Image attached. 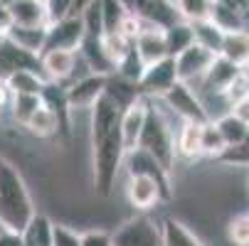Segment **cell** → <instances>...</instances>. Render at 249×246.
<instances>
[{"instance_id": "15", "label": "cell", "mask_w": 249, "mask_h": 246, "mask_svg": "<svg viewBox=\"0 0 249 246\" xmlns=\"http://www.w3.org/2000/svg\"><path fill=\"white\" fill-rule=\"evenodd\" d=\"M13 25L20 27H47L45 0H8Z\"/></svg>"}, {"instance_id": "35", "label": "cell", "mask_w": 249, "mask_h": 246, "mask_svg": "<svg viewBox=\"0 0 249 246\" xmlns=\"http://www.w3.org/2000/svg\"><path fill=\"white\" fill-rule=\"evenodd\" d=\"M178 15L185 22H195V20H207L210 10H212V0H175Z\"/></svg>"}, {"instance_id": "7", "label": "cell", "mask_w": 249, "mask_h": 246, "mask_svg": "<svg viewBox=\"0 0 249 246\" xmlns=\"http://www.w3.org/2000/svg\"><path fill=\"white\" fill-rule=\"evenodd\" d=\"M215 52H210L205 49L202 45L193 42L188 49H183L175 59V77L178 82H185V84H193V82H200L205 74H207V69L210 64L215 62Z\"/></svg>"}, {"instance_id": "43", "label": "cell", "mask_w": 249, "mask_h": 246, "mask_svg": "<svg viewBox=\"0 0 249 246\" xmlns=\"http://www.w3.org/2000/svg\"><path fill=\"white\" fill-rule=\"evenodd\" d=\"M79 246H114L111 234L104 231V229H91L79 234Z\"/></svg>"}, {"instance_id": "9", "label": "cell", "mask_w": 249, "mask_h": 246, "mask_svg": "<svg viewBox=\"0 0 249 246\" xmlns=\"http://www.w3.org/2000/svg\"><path fill=\"white\" fill-rule=\"evenodd\" d=\"M178 82L175 77V59L165 57L160 62H153L143 69V74L138 79V89L146 98H160L173 84Z\"/></svg>"}, {"instance_id": "2", "label": "cell", "mask_w": 249, "mask_h": 246, "mask_svg": "<svg viewBox=\"0 0 249 246\" xmlns=\"http://www.w3.org/2000/svg\"><path fill=\"white\" fill-rule=\"evenodd\" d=\"M35 217V202L30 197L22 172L0 155V224L5 231L22 234Z\"/></svg>"}, {"instance_id": "16", "label": "cell", "mask_w": 249, "mask_h": 246, "mask_svg": "<svg viewBox=\"0 0 249 246\" xmlns=\"http://www.w3.org/2000/svg\"><path fill=\"white\" fill-rule=\"evenodd\" d=\"M79 57L84 59V64L89 66L91 74H99V77H111L116 74V66L111 64V59L106 57L104 52V45H101V37H84L82 45H79Z\"/></svg>"}, {"instance_id": "1", "label": "cell", "mask_w": 249, "mask_h": 246, "mask_svg": "<svg viewBox=\"0 0 249 246\" xmlns=\"http://www.w3.org/2000/svg\"><path fill=\"white\" fill-rule=\"evenodd\" d=\"M91 111V165H94V187L101 197L114 192L116 178L124 167L126 148L121 138V109L101 94Z\"/></svg>"}, {"instance_id": "12", "label": "cell", "mask_w": 249, "mask_h": 246, "mask_svg": "<svg viewBox=\"0 0 249 246\" xmlns=\"http://www.w3.org/2000/svg\"><path fill=\"white\" fill-rule=\"evenodd\" d=\"M77 66V52L69 49H50L40 54V69L45 82H54V84H69Z\"/></svg>"}, {"instance_id": "22", "label": "cell", "mask_w": 249, "mask_h": 246, "mask_svg": "<svg viewBox=\"0 0 249 246\" xmlns=\"http://www.w3.org/2000/svg\"><path fill=\"white\" fill-rule=\"evenodd\" d=\"M45 32L47 27H20V25H13L8 30V40L13 45H18L20 49L25 52H32V54H42V47H45Z\"/></svg>"}, {"instance_id": "53", "label": "cell", "mask_w": 249, "mask_h": 246, "mask_svg": "<svg viewBox=\"0 0 249 246\" xmlns=\"http://www.w3.org/2000/svg\"><path fill=\"white\" fill-rule=\"evenodd\" d=\"M244 69H247V72H249V57H247V62H244Z\"/></svg>"}, {"instance_id": "45", "label": "cell", "mask_w": 249, "mask_h": 246, "mask_svg": "<svg viewBox=\"0 0 249 246\" xmlns=\"http://www.w3.org/2000/svg\"><path fill=\"white\" fill-rule=\"evenodd\" d=\"M13 27V15H10V8H8V3L5 0H0V32H5L8 34V30Z\"/></svg>"}, {"instance_id": "55", "label": "cell", "mask_w": 249, "mask_h": 246, "mask_svg": "<svg viewBox=\"0 0 249 246\" xmlns=\"http://www.w3.org/2000/svg\"><path fill=\"white\" fill-rule=\"evenodd\" d=\"M247 195H249V182H247Z\"/></svg>"}, {"instance_id": "19", "label": "cell", "mask_w": 249, "mask_h": 246, "mask_svg": "<svg viewBox=\"0 0 249 246\" xmlns=\"http://www.w3.org/2000/svg\"><path fill=\"white\" fill-rule=\"evenodd\" d=\"M200 143H202V123L183 121L180 131H178V138H175V153L188 158V160H195L202 155Z\"/></svg>"}, {"instance_id": "47", "label": "cell", "mask_w": 249, "mask_h": 246, "mask_svg": "<svg viewBox=\"0 0 249 246\" xmlns=\"http://www.w3.org/2000/svg\"><path fill=\"white\" fill-rule=\"evenodd\" d=\"M89 3H91V0H72V15H74V17H79V15H82V10H84Z\"/></svg>"}, {"instance_id": "36", "label": "cell", "mask_w": 249, "mask_h": 246, "mask_svg": "<svg viewBox=\"0 0 249 246\" xmlns=\"http://www.w3.org/2000/svg\"><path fill=\"white\" fill-rule=\"evenodd\" d=\"M143 69H146V64L141 62V57H138V52L131 47V52L119 62V66H116V77H121V79H126V82H133V84H138V79H141V74H143Z\"/></svg>"}, {"instance_id": "52", "label": "cell", "mask_w": 249, "mask_h": 246, "mask_svg": "<svg viewBox=\"0 0 249 246\" xmlns=\"http://www.w3.org/2000/svg\"><path fill=\"white\" fill-rule=\"evenodd\" d=\"M244 143H249V126H247V138H244Z\"/></svg>"}, {"instance_id": "10", "label": "cell", "mask_w": 249, "mask_h": 246, "mask_svg": "<svg viewBox=\"0 0 249 246\" xmlns=\"http://www.w3.org/2000/svg\"><path fill=\"white\" fill-rule=\"evenodd\" d=\"M67 86V103H69V111H84V109H91L94 101L104 94L106 89V77H99V74H87L77 82H69L64 84Z\"/></svg>"}, {"instance_id": "51", "label": "cell", "mask_w": 249, "mask_h": 246, "mask_svg": "<svg viewBox=\"0 0 249 246\" xmlns=\"http://www.w3.org/2000/svg\"><path fill=\"white\" fill-rule=\"evenodd\" d=\"M121 3H124V5H126V10H128V8H131V3H133V0H121Z\"/></svg>"}, {"instance_id": "21", "label": "cell", "mask_w": 249, "mask_h": 246, "mask_svg": "<svg viewBox=\"0 0 249 246\" xmlns=\"http://www.w3.org/2000/svg\"><path fill=\"white\" fill-rule=\"evenodd\" d=\"M220 57L234 62L237 66H244L249 57V32L247 30H230L225 32L222 45H220Z\"/></svg>"}, {"instance_id": "4", "label": "cell", "mask_w": 249, "mask_h": 246, "mask_svg": "<svg viewBox=\"0 0 249 246\" xmlns=\"http://www.w3.org/2000/svg\"><path fill=\"white\" fill-rule=\"evenodd\" d=\"M160 98H163L165 106H168L173 114H178L183 121H195V123H207V121H212V118H210V111L205 109V103H202V98H200V94H195L193 86L185 84V82H175Z\"/></svg>"}, {"instance_id": "25", "label": "cell", "mask_w": 249, "mask_h": 246, "mask_svg": "<svg viewBox=\"0 0 249 246\" xmlns=\"http://www.w3.org/2000/svg\"><path fill=\"white\" fill-rule=\"evenodd\" d=\"M20 239H22V246H52V222L45 214L35 212L30 224L22 229Z\"/></svg>"}, {"instance_id": "24", "label": "cell", "mask_w": 249, "mask_h": 246, "mask_svg": "<svg viewBox=\"0 0 249 246\" xmlns=\"http://www.w3.org/2000/svg\"><path fill=\"white\" fill-rule=\"evenodd\" d=\"M163 34H165V49H168V57H178L183 49H188V47L195 42V37H193V27H190V22H185V20H178V22L168 25V27L163 30Z\"/></svg>"}, {"instance_id": "50", "label": "cell", "mask_w": 249, "mask_h": 246, "mask_svg": "<svg viewBox=\"0 0 249 246\" xmlns=\"http://www.w3.org/2000/svg\"><path fill=\"white\" fill-rule=\"evenodd\" d=\"M5 40H8V34H5V32H0V47L5 45Z\"/></svg>"}, {"instance_id": "8", "label": "cell", "mask_w": 249, "mask_h": 246, "mask_svg": "<svg viewBox=\"0 0 249 246\" xmlns=\"http://www.w3.org/2000/svg\"><path fill=\"white\" fill-rule=\"evenodd\" d=\"M82 40H84L82 17L69 15V17H64V20H57V22L47 25L42 52H50V49H69V52H77L79 45H82Z\"/></svg>"}, {"instance_id": "34", "label": "cell", "mask_w": 249, "mask_h": 246, "mask_svg": "<svg viewBox=\"0 0 249 246\" xmlns=\"http://www.w3.org/2000/svg\"><path fill=\"white\" fill-rule=\"evenodd\" d=\"M40 106H42V96H37V94H15L13 96V118L25 126L30 121V116Z\"/></svg>"}, {"instance_id": "38", "label": "cell", "mask_w": 249, "mask_h": 246, "mask_svg": "<svg viewBox=\"0 0 249 246\" xmlns=\"http://www.w3.org/2000/svg\"><path fill=\"white\" fill-rule=\"evenodd\" d=\"M249 96V72L242 66V72L230 82V86L222 91V98H225V103L227 106H234L237 101H242V98H247Z\"/></svg>"}, {"instance_id": "13", "label": "cell", "mask_w": 249, "mask_h": 246, "mask_svg": "<svg viewBox=\"0 0 249 246\" xmlns=\"http://www.w3.org/2000/svg\"><path fill=\"white\" fill-rule=\"evenodd\" d=\"M148 103H151V98L141 96L128 109L121 111V138H124L126 153L138 146V138H141V131H143V123H146V114H148Z\"/></svg>"}, {"instance_id": "28", "label": "cell", "mask_w": 249, "mask_h": 246, "mask_svg": "<svg viewBox=\"0 0 249 246\" xmlns=\"http://www.w3.org/2000/svg\"><path fill=\"white\" fill-rule=\"evenodd\" d=\"M210 20L215 22L222 32L230 30H247V17L234 8V5H222V3H212Z\"/></svg>"}, {"instance_id": "56", "label": "cell", "mask_w": 249, "mask_h": 246, "mask_svg": "<svg viewBox=\"0 0 249 246\" xmlns=\"http://www.w3.org/2000/svg\"><path fill=\"white\" fill-rule=\"evenodd\" d=\"M170 3H175V0H170Z\"/></svg>"}, {"instance_id": "3", "label": "cell", "mask_w": 249, "mask_h": 246, "mask_svg": "<svg viewBox=\"0 0 249 246\" xmlns=\"http://www.w3.org/2000/svg\"><path fill=\"white\" fill-rule=\"evenodd\" d=\"M136 148L146 150L148 155H153L163 165V170L173 172L175 160H178L175 135H173V128H170L168 118L163 116V111H158L153 103H148L146 123H143V131H141V138H138V146Z\"/></svg>"}, {"instance_id": "17", "label": "cell", "mask_w": 249, "mask_h": 246, "mask_svg": "<svg viewBox=\"0 0 249 246\" xmlns=\"http://www.w3.org/2000/svg\"><path fill=\"white\" fill-rule=\"evenodd\" d=\"M242 72V66H237L234 62H230V59H225V57H215V62L210 64V69H207V74L200 79L202 84H205V89L207 91H212V94H220L222 96V91L230 86V82L237 77Z\"/></svg>"}, {"instance_id": "32", "label": "cell", "mask_w": 249, "mask_h": 246, "mask_svg": "<svg viewBox=\"0 0 249 246\" xmlns=\"http://www.w3.org/2000/svg\"><path fill=\"white\" fill-rule=\"evenodd\" d=\"M101 17H104V34L119 32L124 20L128 17V10L121 0H101Z\"/></svg>"}, {"instance_id": "42", "label": "cell", "mask_w": 249, "mask_h": 246, "mask_svg": "<svg viewBox=\"0 0 249 246\" xmlns=\"http://www.w3.org/2000/svg\"><path fill=\"white\" fill-rule=\"evenodd\" d=\"M52 246H79V234L64 224H52Z\"/></svg>"}, {"instance_id": "44", "label": "cell", "mask_w": 249, "mask_h": 246, "mask_svg": "<svg viewBox=\"0 0 249 246\" xmlns=\"http://www.w3.org/2000/svg\"><path fill=\"white\" fill-rule=\"evenodd\" d=\"M230 114H232L234 118H239L244 126H249V96L242 98V101H237L234 106H230Z\"/></svg>"}, {"instance_id": "14", "label": "cell", "mask_w": 249, "mask_h": 246, "mask_svg": "<svg viewBox=\"0 0 249 246\" xmlns=\"http://www.w3.org/2000/svg\"><path fill=\"white\" fill-rule=\"evenodd\" d=\"M126 197L131 202V207L146 212V209H153L163 202L160 197V187L156 185V180L146 178V175H128L126 182Z\"/></svg>"}, {"instance_id": "23", "label": "cell", "mask_w": 249, "mask_h": 246, "mask_svg": "<svg viewBox=\"0 0 249 246\" xmlns=\"http://www.w3.org/2000/svg\"><path fill=\"white\" fill-rule=\"evenodd\" d=\"M104 94L109 96V98L116 103V106L121 109V111H124V109H128L136 98L143 96V94H141V89H138V84L126 82V79L116 77V74L106 77V89H104Z\"/></svg>"}, {"instance_id": "26", "label": "cell", "mask_w": 249, "mask_h": 246, "mask_svg": "<svg viewBox=\"0 0 249 246\" xmlns=\"http://www.w3.org/2000/svg\"><path fill=\"white\" fill-rule=\"evenodd\" d=\"M5 89L15 96V94H42V89H45V79H42V74H37V72H30V69H20V72H13L5 82Z\"/></svg>"}, {"instance_id": "37", "label": "cell", "mask_w": 249, "mask_h": 246, "mask_svg": "<svg viewBox=\"0 0 249 246\" xmlns=\"http://www.w3.org/2000/svg\"><path fill=\"white\" fill-rule=\"evenodd\" d=\"M202 155H210V158H217L222 150H225V140L215 126V121H207L202 123Z\"/></svg>"}, {"instance_id": "31", "label": "cell", "mask_w": 249, "mask_h": 246, "mask_svg": "<svg viewBox=\"0 0 249 246\" xmlns=\"http://www.w3.org/2000/svg\"><path fill=\"white\" fill-rule=\"evenodd\" d=\"M101 45H104V52H106V57L111 59V64L114 66H119V62L131 52V47H133V42L126 37V34H121V32H106L104 37H101Z\"/></svg>"}, {"instance_id": "46", "label": "cell", "mask_w": 249, "mask_h": 246, "mask_svg": "<svg viewBox=\"0 0 249 246\" xmlns=\"http://www.w3.org/2000/svg\"><path fill=\"white\" fill-rule=\"evenodd\" d=\"M0 246H22V239H20V234L3 231L0 234Z\"/></svg>"}, {"instance_id": "39", "label": "cell", "mask_w": 249, "mask_h": 246, "mask_svg": "<svg viewBox=\"0 0 249 246\" xmlns=\"http://www.w3.org/2000/svg\"><path fill=\"white\" fill-rule=\"evenodd\" d=\"M222 165H234V167H249V143H237V146H225V150L215 158Z\"/></svg>"}, {"instance_id": "30", "label": "cell", "mask_w": 249, "mask_h": 246, "mask_svg": "<svg viewBox=\"0 0 249 246\" xmlns=\"http://www.w3.org/2000/svg\"><path fill=\"white\" fill-rule=\"evenodd\" d=\"M215 126H217V131H220V135H222V140H225V146L244 143V138H247V126H244L239 118H234L230 111H227L225 116H220V118L215 121Z\"/></svg>"}, {"instance_id": "11", "label": "cell", "mask_w": 249, "mask_h": 246, "mask_svg": "<svg viewBox=\"0 0 249 246\" xmlns=\"http://www.w3.org/2000/svg\"><path fill=\"white\" fill-rule=\"evenodd\" d=\"M163 30H165V27H158V25H151V22L141 20V32L136 34V40H133V49L138 52L141 62H143L146 66L168 57Z\"/></svg>"}, {"instance_id": "49", "label": "cell", "mask_w": 249, "mask_h": 246, "mask_svg": "<svg viewBox=\"0 0 249 246\" xmlns=\"http://www.w3.org/2000/svg\"><path fill=\"white\" fill-rule=\"evenodd\" d=\"M212 3H222V5H234L237 8V0H212Z\"/></svg>"}, {"instance_id": "6", "label": "cell", "mask_w": 249, "mask_h": 246, "mask_svg": "<svg viewBox=\"0 0 249 246\" xmlns=\"http://www.w3.org/2000/svg\"><path fill=\"white\" fill-rule=\"evenodd\" d=\"M126 167H128V175H146V178L156 180V185L160 187V197L163 202H170L173 199V185H170V172L163 170V165L148 155L146 150H141V148H133L126 153L124 158Z\"/></svg>"}, {"instance_id": "27", "label": "cell", "mask_w": 249, "mask_h": 246, "mask_svg": "<svg viewBox=\"0 0 249 246\" xmlns=\"http://www.w3.org/2000/svg\"><path fill=\"white\" fill-rule=\"evenodd\" d=\"M190 27H193V37H195L197 45H202L205 49L220 54V45H222L225 32H222L215 22L207 17V20H195V22H190Z\"/></svg>"}, {"instance_id": "18", "label": "cell", "mask_w": 249, "mask_h": 246, "mask_svg": "<svg viewBox=\"0 0 249 246\" xmlns=\"http://www.w3.org/2000/svg\"><path fill=\"white\" fill-rule=\"evenodd\" d=\"M42 103L57 116L59 121V133H67L69 135V103H67V86L64 84H54V82H47L45 89H42Z\"/></svg>"}, {"instance_id": "48", "label": "cell", "mask_w": 249, "mask_h": 246, "mask_svg": "<svg viewBox=\"0 0 249 246\" xmlns=\"http://www.w3.org/2000/svg\"><path fill=\"white\" fill-rule=\"evenodd\" d=\"M8 103V89H5V84L0 82V111H3V106Z\"/></svg>"}, {"instance_id": "29", "label": "cell", "mask_w": 249, "mask_h": 246, "mask_svg": "<svg viewBox=\"0 0 249 246\" xmlns=\"http://www.w3.org/2000/svg\"><path fill=\"white\" fill-rule=\"evenodd\" d=\"M25 128H27L32 135H37V138H52V135L59 133V121H57V116L45 106V103H42V106L30 116V121L25 123Z\"/></svg>"}, {"instance_id": "20", "label": "cell", "mask_w": 249, "mask_h": 246, "mask_svg": "<svg viewBox=\"0 0 249 246\" xmlns=\"http://www.w3.org/2000/svg\"><path fill=\"white\" fill-rule=\"evenodd\" d=\"M160 246H205V244L183 222L168 217L160 224Z\"/></svg>"}, {"instance_id": "41", "label": "cell", "mask_w": 249, "mask_h": 246, "mask_svg": "<svg viewBox=\"0 0 249 246\" xmlns=\"http://www.w3.org/2000/svg\"><path fill=\"white\" fill-rule=\"evenodd\" d=\"M45 13H47V25L64 20L72 15V0H45Z\"/></svg>"}, {"instance_id": "33", "label": "cell", "mask_w": 249, "mask_h": 246, "mask_svg": "<svg viewBox=\"0 0 249 246\" xmlns=\"http://www.w3.org/2000/svg\"><path fill=\"white\" fill-rule=\"evenodd\" d=\"M82 25H84V37H104V17H101V0L91 3L82 10Z\"/></svg>"}, {"instance_id": "54", "label": "cell", "mask_w": 249, "mask_h": 246, "mask_svg": "<svg viewBox=\"0 0 249 246\" xmlns=\"http://www.w3.org/2000/svg\"><path fill=\"white\" fill-rule=\"evenodd\" d=\"M3 231H5V229H3V224H0V234H3Z\"/></svg>"}, {"instance_id": "5", "label": "cell", "mask_w": 249, "mask_h": 246, "mask_svg": "<svg viewBox=\"0 0 249 246\" xmlns=\"http://www.w3.org/2000/svg\"><path fill=\"white\" fill-rule=\"evenodd\" d=\"M114 246H160V227L146 217L138 214L126 219L114 234H111Z\"/></svg>"}, {"instance_id": "40", "label": "cell", "mask_w": 249, "mask_h": 246, "mask_svg": "<svg viewBox=\"0 0 249 246\" xmlns=\"http://www.w3.org/2000/svg\"><path fill=\"white\" fill-rule=\"evenodd\" d=\"M227 239L234 246H249V214L234 217L227 227Z\"/></svg>"}]
</instances>
